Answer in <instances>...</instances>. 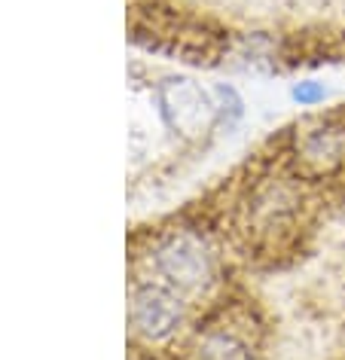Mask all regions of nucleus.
I'll use <instances>...</instances> for the list:
<instances>
[{"instance_id":"nucleus-4","label":"nucleus","mask_w":345,"mask_h":360,"mask_svg":"<svg viewBox=\"0 0 345 360\" xmlns=\"http://www.w3.org/2000/svg\"><path fill=\"white\" fill-rule=\"evenodd\" d=\"M156 104L175 134L193 138L217 129V95H208L193 79H165L156 89Z\"/></svg>"},{"instance_id":"nucleus-2","label":"nucleus","mask_w":345,"mask_h":360,"mask_svg":"<svg viewBox=\"0 0 345 360\" xmlns=\"http://www.w3.org/2000/svg\"><path fill=\"white\" fill-rule=\"evenodd\" d=\"M269 156L318 193L345 186V107L290 125Z\"/></svg>"},{"instance_id":"nucleus-1","label":"nucleus","mask_w":345,"mask_h":360,"mask_svg":"<svg viewBox=\"0 0 345 360\" xmlns=\"http://www.w3.org/2000/svg\"><path fill=\"white\" fill-rule=\"evenodd\" d=\"M134 263L138 275L156 278L159 284L177 290L199 311L226 293V250L220 245V232L202 226V220L150 232L147 248L134 254Z\"/></svg>"},{"instance_id":"nucleus-5","label":"nucleus","mask_w":345,"mask_h":360,"mask_svg":"<svg viewBox=\"0 0 345 360\" xmlns=\"http://www.w3.org/2000/svg\"><path fill=\"white\" fill-rule=\"evenodd\" d=\"M290 95H294V101L299 107H318L327 101V86L315 83V79H303V83H296L290 89Z\"/></svg>"},{"instance_id":"nucleus-3","label":"nucleus","mask_w":345,"mask_h":360,"mask_svg":"<svg viewBox=\"0 0 345 360\" xmlns=\"http://www.w3.org/2000/svg\"><path fill=\"white\" fill-rule=\"evenodd\" d=\"M199 311L187 296L177 290L159 284L156 278L147 275H132L129 284V327L134 339L144 342L147 348H162L171 351L187 339L199 321Z\"/></svg>"}]
</instances>
